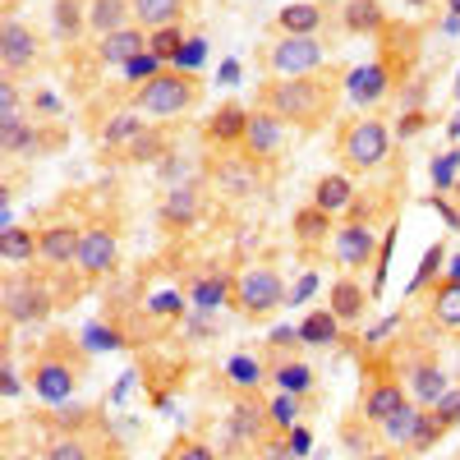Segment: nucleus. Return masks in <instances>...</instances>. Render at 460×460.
I'll return each mask as SVG.
<instances>
[{"label":"nucleus","mask_w":460,"mask_h":460,"mask_svg":"<svg viewBox=\"0 0 460 460\" xmlns=\"http://www.w3.org/2000/svg\"><path fill=\"white\" fill-rule=\"evenodd\" d=\"M345 74L350 69H318V74H299V79H262L258 84V106L272 111L286 129H299V134H314L323 129L341 97H345Z\"/></svg>","instance_id":"obj_1"},{"label":"nucleus","mask_w":460,"mask_h":460,"mask_svg":"<svg viewBox=\"0 0 460 460\" xmlns=\"http://www.w3.org/2000/svg\"><path fill=\"white\" fill-rule=\"evenodd\" d=\"M32 392L42 401H69L74 392H79V382L88 377V355L79 350V341H69L65 332L47 336L42 350L32 355Z\"/></svg>","instance_id":"obj_2"},{"label":"nucleus","mask_w":460,"mask_h":460,"mask_svg":"<svg viewBox=\"0 0 460 460\" xmlns=\"http://www.w3.org/2000/svg\"><path fill=\"white\" fill-rule=\"evenodd\" d=\"M203 106V79L194 69H162L157 79L134 88V111L147 120H180V115Z\"/></svg>","instance_id":"obj_3"},{"label":"nucleus","mask_w":460,"mask_h":460,"mask_svg":"<svg viewBox=\"0 0 460 460\" xmlns=\"http://www.w3.org/2000/svg\"><path fill=\"white\" fill-rule=\"evenodd\" d=\"M392 152V129L377 120V115H350L336 129V162L345 175H368L387 162Z\"/></svg>","instance_id":"obj_4"},{"label":"nucleus","mask_w":460,"mask_h":460,"mask_svg":"<svg viewBox=\"0 0 460 460\" xmlns=\"http://www.w3.org/2000/svg\"><path fill=\"white\" fill-rule=\"evenodd\" d=\"M230 304H235V314H240L244 323L277 318L281 304H286V281H281V272H277V267H267V262L244 267V272L235 277V295H230Z\"/></svg>","instance_id":"obj_5"},{"label":"nucleus","mask_w":460,"mask_h":460,"mask_svg":"<svg viewBox=\"0 0 460 460\" xmlns=\"http://www.w3.org/2000/svg\"><path fill=\"white\" fill-rule=\"evenodd\" d=\"M258 65L267 69V79H299V74H318L327 65V51H323L318 37L281 32L277 42H267L258 51Z\"/></svg>","instance_id":"obj_6"},{"label":"nucleus","mask_w":460,"mask_h":460,"mask_svg":"<svg viewBox=\"0 0 460 460\" xmlns=\"http://www.w3.org/2000/svg\"><path fill=\"white\" fill-rule=\"evenodd\" d=\"M51 309H56V295H51L47 277H32V272H10L5 277V323L10 327L47 323Z\"/></svg>","instance_id":"obj_7"},{"label":"nucleus","mask_w":460,"mask_h":460,"mask_svg":"<svg viewBox=\"0 0 460 460\" xmlns=\"http://www.w3.org/2000/svg\"><path fill=\"white\" fill-rule=\"evenodd\" d=\"M419 42H424V32H419L414 23H401V19H392L387 28L377 32V60L387 65L396 93L410 84V74L419 65Z\"/></svg>","instance_id":"obj_8"},{"label":"nucleus","mask_w":460,"mask_h":460,"mask_svg":"<svg viewBox=\"0 0 460 460\" xmlns=\"http://www.w3.org/2000/svg\"><path fill=\"white\" fill-rule=\"evenodd\" d=\"M37 65H42V32L10 14L5 28H0V69H5V79H19Z\"/></svg>","instance_id":"obj_9"},{"label":"nucleus","mask_w":460,"mask_h":460,"mask_svg":"<svg viewBox=\"0 0 460 460\" xmlns=\"http://www.w3.org/2000/svg\"><path fill=\"white\" fill-rule=\"evenodd\" d=\"M226 433L235 447L258 451L267 438H272V414H267V401L258 392H235V405L226 414Z\"/></svg>","instance_id":"obj_10"},{"label":"nucleus","mask_w":460,"mask_h":460,"mask_svg":"<svg viewBox=\"0 0 460 460\" xmlns=\"http://www.w3.org/2000/svg\"><path fill=\"white\" fill-rule=\"evenodd\" d=\"M115 262H120V230L106 226V221L84 226V249H79V262L74 267H79L88 281H97V277L115 272Z\"/></svg>","instance_id":"obj_11"},{"label":"nucleus","mask_w":460,"mask_h":460,"mask_svg":"<svg viewBox=\"0 0 460 460\" xmlns=\"http://www.w3.org/2000/svg\"><path fill=\"white\" fill-rule=\"evenodd\" d=\"M414 405V396H410V387H405V377H396V373H377L368 387H364V419L368 424H387V419H396L401 410H410Z\"/></svg>","instance_id":"obj_12"},{"label":"nucleus","mask_w":460,"mask_h":460,"mask_svg":"<svg viewBox=\"0 0 460 460\" xmlns=\"http://www.w3.org/2000/svg\"><path fill=\"white\" fill-rule=\"evenodd\" d=\"M281 143H286V125L277 120L272 111H262V106H253V115H249V134H244V157L253 162V166H267V162H277L281 157Z\"/></svg>","instance_id":"obj_13"},{"label":"nucleus","mask_w":460,"mask_h":460,"mask_svg":"<svg viewBox=\"0 0 460 460\" xmlns=\"http://www.w3.org/2000/svg\"><path fill=\"white\" fill-rule=\"evenodd\" d=\"M79 249H84V226H74V221H51L37 230V258L51 267L79 262Z\"/></svg>","instance_id":"obj_14"},{"label":"nucleus","mask_w":460,"mask_h":460,"mask_svg":"<svg viewBox=\"0 0 460 460\" xmlns=\"http://www.w3.org/2000/svg\"><path fill=\"white\" fill-rule=\"evenodd\" d=\"M332 253L341 267H350V272H359V267H373V230L368 221H341L336 235H332Z\"/></svg>","instance_id":"obj_15"},{"label":"nucleus","mask_w":460,"mask_h":460,"mask_svg":"<svg viewBox=\"0 0 460 460\" xmlns=\"http://www.w3.org/2000/svg\"><path fill=\"white\" fill-rule=\"evenodd\" d=\"M345 93H350L359 106H377L382 97H392V93H396V84H392L387 65L373 56L368 65H355L350 74H345Z\"/></svg>","instance_id":"obj_16"},{"label":"nucleus","mask_w":460,"mask_h":460,"mask_svg":"<svg viewBox=\"0 0 460 460\" xmlns=\"http://www.w3.org/2000/svg\"><path fill=\"white\" fill-rule=\"evenodd\" d=\"M405 387H410L414 405H438V401L451 392V382H447V373H442V364H438L433 355H419V359L405 368Z\"/></svg>","instance_id":"obj_17"},{"label":"nucleus","mask_w":460,"mask_h":460,"mask_svg":"<svg viewBox=\"0 0 460 460\" xmlns=\"http://www.w3.org/2000/svg\"><path fill=\"white\" fill-rule=\"evenodd\" d=\"M249 106H240V102H221L217 106V115L203 125V138L208 143H217V147H240L244 143V134H249Z\"/></svg>","instance_id":"obj_18"},{"label":"nucleus","mask_w":460,"mask_h":460,"mask_svg":"<svg viewBox=\"0 0 460 460\" xmlns=\"http://www.w3.org/2000/svg\"><path fill=\"white\" fill-rule=\"evenodd\" d=\"M336 217L332 212H323L318 203H304L295 217H290V235H295V244L299 249H318V244H327V235H336Z\"/></svg>","instance_id":"obj_19"},{"label":"nucleus","mask_w":460,"mask_h":460,"mask_svg":"<svg viewBox=\"0 0 460 460\" xmlns=\"http://www.w3.org/2000/svg\"><path fill=\"white\" fill-rule=\"evenodd\" d=\"M143 51H147V28H138V23L97 37V60H102V65H120V69H125V65H129L134 56H143Z\"/></svg>","instance_id":"obj_20"},{"label":"nucleus","mask_w":460,"mask_h":460,"mask_svg":"<svg viewBox=\"0 0 460 460\" xmlns=\"http://www.w3.org/2000/svg\"><path fill=\"white\" fill-rule=\"evenodd\" d=\"M327 309L341 318V323H359L368 314V290L355 281V277H336L332 290H327Z\"/></svg>","instance_id":"obj_21"},{"label":"nucleus","mask_w":460,"mask_h":460,"mask_svg":"<svg viewBox=\"0 0 460 460\" xmlns=\"http://www.w3.org/2000/svg\"><path fill=\"white\" fill-rule=\"evenodd\" d=\"M341 23H345V32H350V37H377L382 28L392 23V14L382 10V0H345Z\"/></svg>","instance_id":"obj_22"},{"label":"nucleus","mask_w":460,"mask_h":460,"mask_svg":"<svg viewBox=\"0 0 460 460\" xmlns=\"http://www.w3.org/2000/svg\"><path fill=\"white\" fill-rule=\"evenodd\" d=\"M199 208H203V194L194 184H175L171 194H166V203H162V226L166 230H189L199 221Z\"/></svg>","instance_id":"obj_23"},{"label":"nucleus","mask_w":460,"mask_h":460,"mask_svg":"<svg viewBox=\"0 0 460 460\" xmlns=\"http://www.w3.org/2000/svg\"><path fill=\"white\" fill-rule=\"evenodd\" d=\"M189 14V0H134V23L157 32V28H175Z\"/></svg>","instance_id":"obj_24"},{"label":"nucleus","mask_w":460,"mask_h":460,"mask_svg":"<svg viewBox=\"0 0 460 460\" xmlns=\"http://www.w3.org/2000/svg\"><path fill=\"white\" fill-rule=\"evenodd\" d=\"M314 203H318L323 212H332V217L350 212V208H355V184H350V175H345V171L323 175V180L314 184Z\"/></svg>","instance_id":"obj_25"},{"label":"nucleus","mask_w":460,"mask_h":460,"mask_svg":"<svg viewBox=\"0 0 460 460\" xmlns=\"http://www.w3.org/2000/svg\"><path fill=\"white\" fill-rule=\"evenodd\" d=\"M129 19H134V0H88V28L97 37L129 28Z\"/></svg>","instance_id":"obj_26"},{"label":"nucleus","mask_w":460,"mask_h":460,"mask_svg":"<svg viewBox=\"0 0 460 460\" xmlns=\"http://www.w3.org/2000/svg\"><path fill=\"white\" fill-rule=\"evenodd\" d=\"M429 314H433V323L438 327H447V332H460V281H438L433 290H429Z\"/></svg>","instance_id":"obj_27"},{"label":"nucleus","mask_w":460,"mask_h":460,"mask_svg":"<svg viewBox=\"0 0 460 460\" xmlns=\"http://www.w3.org/2000/svg\"><path fill=\"white\" fill-rule=\"evenodd\" d=\"M277 28L281 32H295V37H318L323 28V5H314V0H295V5H286L277 14Z\"/></svg>","instance_id":"obj_28"},{"label":"nucleus","mask_w":460,"mask_h":460,"mask_svg":"<svg viewBox=\"0 0 460 460\" xmlns=\"http://www.w3.org/2000/svg\"><path fill=\"white\" fill-rule=\"evenodd\" d=\"M447 438V424L438 419V410L433 405H419V419H414V438H410V456H424V451H433L438 442Z\"/></svg>","instance_id":"obj_29"},{"label":"nucleus","mask_w":460,"mask_h":460,"mask_svg":"<svg viewBox=\"0 0 460 460\" xmlns=\"http://www.w3.org/2000/svg\"><path fill=\"white\" fill-rule=\"evenodd\" d=\"M272 382L281 392H295V396H304L314 387V368L304 364V359H295V355H286V359H272Z\"/></svg>","instance_id":"obj_30"},{"label":"nucleus","mask_w":460,"mask_h":460,"mask_svg":"<svg viewBox=\"0 0 460 460\" xmlns=\"http://www.w3.org/2000/svg\"><path fill=\"white\" fill-rule=\"evenodd\" d=\"M336 332H341V318H336L332 309H314L309 318L299 323V341H304V345H318V350L336 345Z\"/></svg>","instance_id":"obj_31"},{"label":"nucleus","mask_w":460,"mask_h":460,"mask_svg":"<svg viewBox=\"0 0 460 460\" xmlns=\"http://www.w3.org/2000/svg\"><path fill=\"white\" fill-rule=\"evenodd\" d=\"M42 460H102V447H97L93 438H84V433H60V438L47 447Z\"/></svg>","instance_id":"obj_32"},{"label":"nucleus","mask_w":460,"mask_h":460,"mask_svg":"<svg viewBox=\"0 0 460 460\" xmlns=\"http://www.w3.org/2000/svg\"><path fill=\"white\" fill-rule=\"evenodd\" d=\"M230 295H235V277H226V272L203 277V281L194 286V309L212 314V309H221V304H230Z\"/></svg>","instance_id":"obj_33"},{"label":"nucleus","mask_w":460,"mask_h":460,"mask_svg":"<svg viewBox=\"0 0 460 460\" xmlns=\"http://www.w3.org/2000/svg\"><path fill=\"white\" fill-rule=\"evenodd\" d=\"M267 414H272V433L290 438L295 424H299V414H304V396H295V392H277L272 401H267Z\"/></svg>","instance_id":"obj_34"},{"label":"nucleus","mask_w":460,"mask_h":460,"mask_svg":"<svg viewBox=\"0 0 460 460\" xmlns=\"http://www.w3.org/2000/svg\"><path fill=\"white\" fill-rule=\"evenodd\" d=\"M0 258L5 262H32L37 258V235L28 226H5L0 230Z\"/></svg>","instance_id":"obj_35"},{"label":"nucleus","mask_w":460,"mask_h":460,"mask_svg":"<svg viewBox=\"0 0 460 460\" xmlns=\"http://www.w3.org/2000/svg\"><path fill=\"white\" fill-rule=\"evenodd\" d=\"M166 152H171V138L157 129V120H152V125H147V129H143V134H138V138L125 147V157L143 166V162H157V157H166Z\"/></svg>","instance_id":"obj_36"},{"label":"nucleus","mask_w":460,"mask_h":460,"mask_svg":"<svg viewBox=\"0 0 460 460\" xmlns=\"http://www.w3.org/2000/svg\"><path fill=\"white\" fill-rule=\"evenodd\" d=\"M217 180L230 189V194H253V184H258V166L249 157H230L217 166Z\"/></svg>","instance_id":"obj_37"},{"label":"nucleus","mask_w":460,"mask_h":460,"mask_svg":"<svg viewBox=\"0 0 460 460\" xmlns=\"http://www.w3.org/2000/svg\"><path fill=\"white\" fill-rule=\"evenodd\" d=\"M147 125H152L147 115H138V111H125V115H115V120L106 125V134H102V138H106V147H120V143L129 147V143H134V138H138Z\"/></svg>","instance_id":"obj_38"},{"label":"nucleus","mask_w":460,"mask_h":460,"mask_svg":"<svg viewBox=\"0 0 460 460\" xmlns=\"http://www.w3.org/2000/svg\"><path fill=\"white\" fill-rule=\"evenodd\" d=\"M180 47H184V23H175V28H157V32H147V51L157 56L162 65L180 60Z\"/></svg>","instance_id":"obj_39"},{"label":"nucleus","mask_w":460,"mask_h":460,"mask_svg":"<svg viewBox=\"0 0 460 460\" xmlns=\"http://www.w3.org/2000/svg\"><path fill=\"white\" fill-rule=\"evenodd\" d=\"M226 377H230V387H235V392H258L262 387V364L249 359V355H235L230 368H226Z\"/></svg>","instance_id":"obj_40"},{"label":"nucleus","mask_w":460,"mask_h":460,"mask_svg":"<svg viewBox=\"0 0 460 460\" xmlns=\"http://www.w3.org/2000/svg\"><path fill=\"white\" fill-rule=\"evenodd\" d=\"M56 28H60V37H79L88 28V5L84 0H56Z\"/></svg>","instance_id":"obj_41"},{"label":"nucleus","mask_w":460,"mask_h":460,"mask_svg":"<svg viewBox=\"0 0 460 460\" xmlns=\"http://www.w3.org/2000/svg\"><path fill=\"white\" fill-rule=\"evenodd\" d=\"M414 419H419V405H410V410H401L396 419H387V424H382V433H387L392 442H401V447H410V438H414Z\"/></svg>","instance_id":"obj_42"},{"label":"nucleus","mask_w":460,"mask_h":460,"mask_svg":"<svg viewBox=\"0 0 460 460\" xmlns=\"http://www.w3.org/2000/svg\"><path fill=\"white\" fill-rule=\"evenodd\" d=\"M171 460H217V451L208 442H199V438H175Z\"/></svg>","instance_id":"obj_43"},{"label":"nucleus","mask_w":460,"mask_h":460,"mask_svg":"<svg viewBox=\"0 0 460 460\" xmlns=\"http://www.w3.org/2000/svg\"><path fill=\"white\" fill-rule=\"evenodd\" d=\"M19 120H23L19 88H14V79H5V84H0V125H19Z\"/></svg>","instance_id":"obj_44"},{"label":"nucleus","mask_w":460,"mask_h":460,"mask_svg":"<svg viewBox=\"0 0 460 460\" xmlns=\"http://www.w3.org/2000/svg\"><path fill=\"white\" fill-rule=\"evenodd\" d=\"M162 69H166V65H162L157 56H152V51H143V56H134V60L125 65V74H129V79H143V84H147V79H157Z\"/></svg>","instance_id":"obj_45"},{"label":"nucleus","mask_w":460,"mask_h":460,"mask_svg":"<svg viewBox=\"0 0 460 460\" xmlns=\"http://www.w3.org/2000/svg\"><path fill=\"white\" fill-rule=\"evenodd\" d=\"M258 451H262V460H299L295 442H290V438H281V433H272V438H267Z\"/></svg>","instance_id":"obj_46"},{"label":"nucleus","mask_w":460,"mask_h":460,"mask_svg":"<svg viewBox=\"0 0 460 460\" xmlns=\"http://www.w3.org/2000/svg\"><path fill=\"white\" fill-rule=\"evenodd\" d=\"M433 410H438V419H442V424H447V433H451V429L460 424V387H451V392H447V396H442Z\"/></svg>","instance_id":"obj_47"},{"label":"nucleus","mask_w":460,"mask_h":460,"mask_svg":"<svg viewBox=\"0 0 460 460\" xmlns=\"http://www.w3.org/2000/svg\"><path fill=\"white\" fill-rule=\"evenodd\" d=\"M438 267H442V244H433V249L424 253V267H419V272H414V281H410V290H424V286H429V277L438 272Z\"/></svg>","instance_id":"obj_48"},{"label":"nucleus","mask_w":460,"mask_h":460,"mask_svg":"<svg viewBox=\"0 0 460 460\" xmlns=\"http://www.w3.org/2000/svg\"><path fill=\"white\" fill-rule=\"evenodd\" d=\"M0 387H5V396H19V377H14V364H10V355H5V368H0Z\"/></svg>","instance_id":"obj_49"},{"label":"nucleus","mask_w":460,"mask_h":460,"mask_svg":"<svg viewBox=\"0 0 460 460\" xmlns=\"http://www.w3.org/2000/svg\"><path fill=\"white\" fill-rule=\"evenodd\" d=\"M364 460H396V451H368Z\"/></svg>","instance_id":"obj_50"},{"label":"nucleus","mask_w":460,"mask_h":460,"mask_svg":"<svg viewBox=\"0 0 460 460\" xmlns=\"http://www.w3.org/2000/svg\"><path fill=\"white\" fill-rule=\"evenodd\" d=\"M447 10H451V19H460V0H447Z\"/></svg>","instance_id":"obj_51"},{"label":"nucleus","mask_w":460,"mask_h":460,"mask_svg":"<svg viewBox=\"0 0 460 460\" xmlns=\"http://www.w3.org/2000/svg\"><path fill=\"white\" fill-rule=\"evenodd\" d=\"M451 281H460V258L451 262Z\"/></svg>","instance_id":"obj_52"},{"label":"nucleus","mask_w":460,"mask_h":460,"mask_svg":"<svg viewBox=\"0 0 460 460\" xmlns=\"http://www.w3.org/2000/svg\"><path fill=\"white\" fill-rule=\"evenodd\" d=\"M314 5H345V0H314Z\"/></svg>","instance_id":"obj_53"},{"label":"nucleus","mask_w":460,"mask_h":460,"mask_svg":"<svg viewBox=\"0 0 460 460\" xmlns=\"http://www.w3.org/2000/svg\"><path fill=\"white\" fill-rule=\"evenodd\" d=\"M451 134H460V115H456V125H451Z\"/></svg>","instance_id":"obj_54"},{"label":"nucleus","mask_w":460,"mask_h":460,"mask_svg":"<svg viewBox=\"0 0 460 460\" xmlns=\"http://www.w3.org/2000/svg\"><path fill=\"white\" fill-rule=\"evenodd\" d=\"M451 189H456V203H460V180H456V184H451Z\"/></svg>","instance_id":"obj_55"},{"label":"nucleus","mask_w":460,"mask_h":460,"mask_svg":"<svg viewBox=\"0 0 460 460\" xmlns=\"http://www.w3.org/2000/svg\"><path fill=\"white\" fill-rule=\"evenodd\" d=\"M451 93H456V97H460V79H456V88H451Z\"/></svg>","instance_id":"obj_56"},{"label":"nucleus","mask_w":460,"mask_h":460,"mask_svg":"<svg viewBox=\"0 0 460 460\" xmlns=\"http://www.w3.org/2000/svg\"><path fill=\"white\" fill-rule=\"evenodd\" d=\"M410 5H424V0H410Z\"/></svg>","instance_id":"obj_57"},{"label":"nucleus","mask_w":460,"mask_h":460,"mask_svg":"<svg viewBox=\"0 0 460 460\" xmlns=\"http://www.w3.org/2000/svg\"><path fill=\"white\" fill-rule=\"evenodd\" d=\"M456 460H460V456H456Z\"/></svg>","instance_id":"obj_58"}]
</instances>
